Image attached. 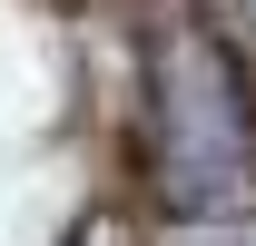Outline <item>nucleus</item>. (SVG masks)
Instances as JSON below:
<instances>
[{"label":"nucleus","mask_w":256,"mask_h":246,"mask_svg":"<svg viewBox=\"0 0 256 246\" xmlns=\"http://www.w3.org/2000/svg\"><path fill=\"white\" fill-rule=\"evenodd\" d=\"M138 178L178 226L256 216V89L207 20H148L138 40Z\"/></svg>","instance_id":"1"},{"label":"nucleus","mask_w":256,"mask_h":246,"mask_svg":"<svg viewBox=\"0 0 256 246\" xmlns=\"http://www.w3.org/2000/svg\"><path fill=\"white\" fill-rule=\"evenodd\" d=\"M69 246H138V236H128L118 216H89V226H79V236H69Z\"/></svg>","instance_id":"2"}]
</instances>
